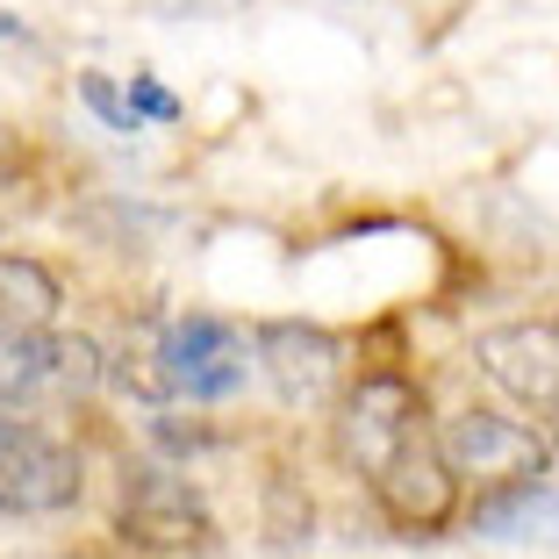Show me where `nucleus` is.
Returning <instances> with one entry per match:
<instances>
[{"label": "nucleus", "instance_id": "nucleus-1", "mask_svg": "<svg viewBox=\"0 0 559 559\" xmlns=\"http://www.w3.org/2000/svg\"><path fill=\"white\" fill-rule=\"evenodd\" d=\"M151 366V402L173 395V402H230L245 395L251 380V345L245 330L223 323V316H173L158 330V345L144 352Z\"/></svg>", "mask_w": 559, "mask_h": 559}, {"label": "nucleus", "instance_id": "nucleus-2", "mask_svg": "<svg viewBox=\"0 0 559 559\" xmlns=\"http://www.w3.org/2000/svg\"><path fill=\"white\" fill-rule=\"evenodd\" d=\"M86 488V466L58 430L0 409V516H66Z\"/></svg>", "mask_w": 559, "mask_h": 559}, {"label": "nucleus", "instance_id": "nucleus-3", "mask_svg": "<svg viewBox=\"0 0 559 559\" xmlns=\"http://www.w3.org/2000/svg\"><path fill=\"white\" fill-rule=\"evenodd\" d=\"M430 438H438L444 474L474 480V488L552 474V444H545V430H531L524 416H502V409H460V416H444Z\"/></svg>", "mask_w": 559, "mask_h": 559}, {"label": "nucleus", "instance_id": "nucleus-4", "mask_svg": "<svg viewBox=\"0 0 559 559\" xmlns=\"http://www.w3.org/2000/svg\"><path fill=\"white\" fill-rule=\"evenodd\" d=\"M116 524L130 545L144 552H187V545H209V502L194 495V480L173 474L158 460H136L122 466V488H116Z\"/></svg>", "mask_w": 559, "mask_h": 559}, {"label": "nucleus", "instance_id": "nucleus-5", "mask_svg": "<svg viewBox=\"0 0 559 559\" xmlns=\"http://www.w3.org/2000/svg\"><path fill=\"white\" fill-rule=\"evenodd\" d=\"M424 395L402 373H366L345 402H337V452L359 480H373L380 466L395 460L402 444L424 438Z\"/></svg>", "mask_w": 559, "mask_h": 559}, {"label": "nucleus", "instance_id": "nucleus-6", "mask_svg": "<svg viewBox=\"0 0 559 559\" xmlns=\"http://www.w3.org/2000/svg\"><path fill=\"white\" fill-rule=\"evenodd\" d=\"M100 380L94 337H58V330H0V409L29 402H66Z\"/></svg>", "mask_w": 559, "mask_h": 559}, {"label": "nucleus", "instance_id": "nucleus-7", "mask_svg": "<svg viewBox=\"0 0 559 559\" xmlns=\"http://www.w3.org/2000/svg\"><path fill=\"white\" fill-rule=\"evenodd\" d=\"M259 359L265 380H273V395L287 402V409H323L330 395H337V380H345V345L330 337L323 323H295V316H280V323L259 330Z\"/></svg>", "mask_w": 559, "mask_h": 559}, {"label": "nucleus", "instance_id": "nucleus-8", "mask_svg": "<svg viewBox=\"0 0 559 559\" xmlns=\"http://www.w3.org/2000/svg\"><path fill=\"white\" fill-rule=\"evenodd\" d=\"M474 359L510 402H524L531 416L552 424V409H559V323H495L474 337Z\"/></svg>", "mask_w": 559, "mask_h": 559}, {"label": "nucleus", "instance_id": "nucleus-9", "mask_svg": "<svg viewBox=\"0 0 559 559\" xmlns=\"http://www.w3.org/2000/svg\"><path fill=\"white\" fill-rule=\"evenodd\" d=\"M366 488H373V502L388 516H395L402 531H430V524H444V516H452V495H460V480L444 474V460H438V438H416V444H402L395 460L380 466L373 480H366Z\"/></svg>", "mask_w": 559, "mask_h": 559}, {"label": "nucleus", "instance_id": "nucleus-10", "mask_svg": "<svg viewBox=\"0 0 559 559\" xmlns=\"http://www.w3.org/2000/svg\"><path fill=\"white\" fill-rule=\"evenodd\" d=\"M474 531L495 545H559V480L524 474L474 502Z\"/></svg>", "mask_w": 559, "mask_h": 559}, {"label": "nucleus", "instance_id": "nucleus-11", "mask_svg": "<svg viewBox=\"0 0 559 559\" xmlns=\"http://www.w3.org/2000/svg\"><path fill=\"white\" fill-rule=\"evenodd\" d=\"M58 301H66V287H58L50 265L22 259V251H0V330H50Z\"/></svg>", "mask_w": 559, "mask_h": 559}, {"label": "nucleus", "instance_id": "nucleus-12", "mask_svg": "<svg viewBox=\"0 0 559 559\" xmlns=\"http://www.w3.org/2000/svg\"><path fill=\"white\" fill-rule=\"evenodd\" d=\"M80 108H86V116H94L108 136H136V130H144V116L130 108V94H122L108 72H80Z\"/></svg>", "mask_w": 559, "mask_h": 559}, {"label": "nucleus", "instance_id": "nucleus-13", "mask_svg": "<svg viewBox=\"0 0 559 559\" xmlns=\"http://www.w3.org/2000/svg\"><path fill=\"white\" fill-rule=\"evenodd\" d=\"M122 94H130V108H136L144 122H180V100L165 94L151 72H130V86H122Z\"/></svg>", "mask_w": 559, "mask_h": 559}, {"label": "nucleus", "instance_id": "nucleus-14", "mask_svg": "<svg viewBox=\"0 0 559 559\" xmlns=\"http://www.w3.org/2000/svg\"><path fill=\"white\" fill-rule=\"evenodd\" d=\"M8 36L22 44V22H15V15H0V44H8Z\"/></svg>", "mask_w": 559, "mask_h": 559}, {"label": "nucleus", "instance_id": "nucleus-15", "mask_svg": "<svg viewBox=\"0 0 559 559\" xmlns=\"http://www.w3.org/2000/svg\"><path fill=\"white\" fill-rule=\"evenodd\" d=\"M552 438H559V409H552Z\"/></svg>", "mask_w": 559, "mask_h": 559}]
</instances>
